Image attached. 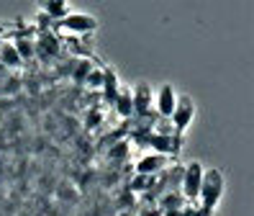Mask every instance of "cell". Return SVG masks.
Returning a JSON list of instances; mask_svg holds the SVG:
<instances>
[{"instance_id": "1", "label": "cell", "mask_w": 254, "mask_h": 216, "mask_svg": "<svg viewBox=\"0 0 254 216\" xmlns=\"http://www.w3.org/2000/svg\"><path fill=\"white\" fill-rule=\"evenodd\" d=\"M223 191H226V178L218 167H205L203 170V180H200V193H198V204L200 211L211 216L216 206L221 204Z\"/></svg>"}, {"instance_id": "9", "label": "cell", "mask_w": 254, "mask_h": 216, "mask_svg": "<svg viewBox=\"0 0 254 216\" xmlns=\"http://www.w3.org/2000/svg\"><path fill=\"white\" fill-rule=\"evenodd\" d=\"M113 101H116L118 113H121L124 118L133 116V96H131V90H128V88H118V93L113 96Z\"/></svg>"}, {"instance_id": "15", "label": "cell", "mask_w": 254, "mask_h": 216, "mask_svg": "<svg viewBox=\"0 0 254 216\" xmlns=\"http://www.w3.org/2000/svg\"><path fill=\"white\" fill-rule=\"evenodd\" d=\"M0 72H3V65H0Z\"/></svg>"}, {"instance_id": "11", "label": "cell", "mask_w": 254, "mask_h": 216, "mask_svg": "<svg viewBox=\"0 0 254 216\" xmlns=\"http://www.w3.org/2000/svg\"><path fill=\"white\" fill-rule=\"evenodd\" d=\"M159 206H162L164 211H180V209L185 206V198H183V196H175V193H167V198L159 201Z\"/></svg>"}, {"instance_id": "8", "label": "cell", "mask_w": 254, "mask_h": 216, "mask_svg": "<svg viewBox=\"0 0 254 216\" xmlns=\"http://www.w3.org/2000/svg\"><path fill=\"white\" fill-rule=\"evenodd\" d=\"M0 65H3V70L21 65V54L16 49V44L8 41V39H0Z\"/></svg>"}, {"instance_id": "4", "label": "cell", "mask_w": 254, "mask_h": 216, "mask_svg": "<svg viewBox=\"0 0 254 216\" xmlns=\"http://www.w3.org/2000/svg\"><path fill=\"white\" fill-rule=\"evenodd\" d=\"M203 170H205V167H203L198 160H192V162L185 165V170H183V198H185V201H192V204L198 201Z\"/></svg>"}, {"instance_id": "14", "label": "cell", "mask_w": 254, "mask_h": 216, "mask_svg": "<svg viewBox=\"0 0 254 216\" xmlns=\"http://www.w3.org/2000/svg\"><path fill=\"white\" fill-rule=\"evenodd\" d=\"M0 39H3V28H0Z\"/></svg>"}, {"instance_id": "12", "label": "cell", "mask_w": 254, "mask_h": 216, "mask_svg": "<svg viewBox=\"0 0 254 216\" xmlns=\"http://www.w3.org/2000/svg\"><path fill=\"white\" fill-rule=\"evenodd\" d=\"M154 178L157 175H136L131 180V191H149L154 185Z\"/></svg>"}, {"instance_id": "10", "label": "cell", "mask_w": 254, "mask_h": 216, "mask_svg": "<svg viewBox=\"0 0 254 216\" xmlns=\"http://www.w3.org/2000/svg\"><path fill=\"white\" fill-rule=\"evenodd\" d=\"M39 8H41L44 13H49L52 18H57V21H59V18H64V15L69 13V10H67L69 5H67V3H62V0H49V3H41Z\"/></svg>"}, {"instance_id": "13", "label": "cell", "mask_w": 254, "mask_h": 216, "mask_svg": "<svg viewBox=\"0 0 254 216\" xmlns=\"http://www.w3.org/2000/svg\"><path fill=\"white\" fill-rule=\"evenodd\" d=\"M126 152H128V142L113 147V149H111V157H126Z\"/></svg>"}, {"instance_id": "7", "label": "cell", "mask_w": 254, "mask_h": 216, "mask_svg": "<svg viewBox=\"0 0 254 216\" xmlns=\"http://www.w3.org/2000/svg\"><path fill=\"white\" fill-rule=\"evenodd\" d=\"M164 165H167V154H159V152L144 154L136 162V175H157Z\"/></svg>"}, {"instance_id": "3", "label": "cell", "mask_w": 254, "mask_h": 216, "mask_svg": "<svg viewBox=\"0 0 254 216\" xmlns=\"http://www.w3.org/2000/svg\"><path fill=\"white\" fill-rule=\"evenodd\" d=\"M192 118H195V101H192L188 93H183V96H177L175 111H172V116H170V121H172V131H175V134L188 131V126L192 123Z\"/></svg>"}, {"instance_id": "5", "label": "cell", "mask_w": 254, "mask_h": 216, "mask_svg": "<svg viewBox=\"0 0 254 216\" xmlns=\"http://www.w3.org/2000/svg\"><path fill=\"white\" fill-rule=\"evenodd\" d=\"M177 96L180 93L175 90L172 83H164L154 90V111L162 116V118H170L172 111H175V103H177Z\"/></svg>"}, {"instance_id": "2", "label": "cell", "mask_w": 254, "mask_h": 216, "mask_svg": "<svg viewBox=\"0 0 254 216\" xmlns=\"http://www.w3.org/2000/svg\"><path fill=\"white\" fill-rule=\"evenodd\" d=\"M59 28L64 31H72V34H93V31L100 26V21L95 18V15L85 13V10H69L64 18L57 21Z\"/></svg>"}, {"instance_id": "6", "label": "cell", "mask_w": 254, "mask_h": 216, "mask_svg": "<svg viewBox=\"0 0 254 216\" xmlns=\"http://www.w3.org/2000/svg\"><path fill=\"white\" fill-rule=\"evenodd\" d=\"M131 96H133V113L149 116L154 111V90L149 88L146 83H139L136 88L131 90Z\"/></svg>"}]
</instances>
